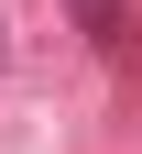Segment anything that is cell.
I'll return each mask as SVG.
<instances>
[{"label":"cell","instance_id":"1","mask_svg":"<svg viewBox=\"0 0 142 154\" xmlns=\"http://www.w3.org/2000/svg\"><path fill=\"white\" fill-rule=\"evenodd\" d=\"M88 11H98V22H109V0H88Z\"/></svg>","mask_w":142,"mask_h":154}]
</instances>
